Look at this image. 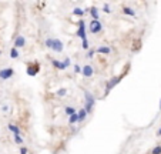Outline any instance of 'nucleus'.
Listing matches in <instances>:
<instances>
[{
	"label": "nucleus",
	"mask_w": 161,
	"mask_h": 154,
	"mask_svg": "<svg viewBox=\"0 0 161 154\" xmlns=\"http://www.w3.org/2000/svg\"><path fill=\"white\" fill-rule=\"evenodd\" d=\"M126 74H127V70H126V71H123L121 74H118V76H114V77H111L110 80L105 81V86H104V94H103V97H107V96L110 94V92H111L113 88L116 87V86L118 84V83H120L121 80H123Z\"/></svg>",
	"instance_id": "1"
},
{
	"label": "nucleus",
	"mask_w": 161,
	"mask_h": 154,
	"mask_svg": "<svg viewBox=\"0 0 161 154\" xmlns=\"http://www.w3.org/2000/svg\"><path fill=\"white\" fill-rule=\"evenodd\" d=\"M40 63L37 62V60H34V62H29L26 64V74L29 77H36L39 73H40Z\"/></svg>",
	"instance_id": "2"
},
{
	"label": "nucleus",
	"mask_w": 161,
	"mask_h": 154,
	"mask_svg": "<svg viewBox=\"0 0 161 154\" xmlns=\"http://www.w3.org/2000/svg\"><path fill=\"white\" fill-rule=\"evenodd\" d=\"M76 36L79 37L80 40L87 39V32H86V22L83 19L77 20V30H76Z\"/></svg>",
	"instance_id": "3"
},
{
	"label": "nucleus",
	"mask_w": 161,
	"mask_h": 154,
	"mask_svg": "<svg viewBox=\"0 0 161 154\" xmlns=\"http://www.w3.org/2000/svg\"><path fill=\"white\" fill-rule=\"evenodd\" d=\"M103 30V24H101L100 20H90V24H89V32L91 34H98Z\"/></svg>",
	"instance_id": "4"
},
{
	"label": "nucleus",
	"mask_w": 161,
	"mask_h": 154,
	"mask_svg": "<svg viewBox=\"0 0 161 154\" xmlns=\"http://www.w3.org/2000/svg\"><path fill=\"white\" fill-rule=\"evenodd\" d=\"M14 76V69L13 67H4L0 70V80H9Z\"/></svg>",
	"instance_id": "5"
},
{
	"label": "nucleus",
	"mask_w": 161,
	"mask_h": 154,
	"mask_svg": "<svg viewBox=\"0 0 161 154\" xmlns=\"http://www.w3.org/2000/svg\"><path fill=\"white\" fill-rule=\"evenodd\" d=\"M81 74H83V77H84V79H91V77H93V74H94L93 66H91V64H84V66H83Z\"/></svg>",
	"instance_id": "6"
},
{
	"label": "nucleus",
	"mask_w": 161,
	"mask_h": 154,
	"mask_svg": "<svg viewBox=\"0 0 161 154\" xmlns=\"http://www.w3.org/2000/svg\"><path fill=\"white\" fill-rule=\"evenodd\" d=\"M52 50L54 51V53H61V51L64 50V43L60 40V39H54V40H53Z\"/></svg>",
	"instance_id": "7"
},
{
	"label": "nucleus",
	"mask_w": 161,
	"mask_h": 154,
	"mask_svg": "<svg viewBox=\"0 0 161 154\" xmlns=\"http://www.w3.org/2000/svg\"><path fill=\"white\" fill-rule=\"evenodd\" d=\"M52 66H53V69L59 70V71H64V70L67 69V67L64 66L63 60H57V59H52Z\"/></svg>",
	"instance_id": "8"
},
{
	"label": "nucleus",
	"mask_w": 161,
	"mask_h": 154,
	"mask_svg": "<svg viewBox=\"0 0 161 154\" xmlns=\"http://www.w3.org/2000/svg\"><path fill=\"white\" fill-rule=\"evenodd\" d=\"M84 100H86V103L91 104V106H96V97H94V94L90 93L89 90H84Z\"/></svg>",
	"instance_id": "9"
},
{
	"label": "nucleus",
	"mask_w": 161,
	"mask_h": 154,
	"mask_svg": "<svg viewBox=\"0 0 161 154\" xmlns=\"http://www.w3.org/2000/svg\"><path fill=\"white\" fill-rule=\"evenodd\" d=\"M13 44H14V47L17 49H22L26 46V37L24 36H17L14 39V41H13Z\"/></svg>",
	"instance_id": "10"
},
{
	"label": "nucleus",
	"mask_w": 161,
	"mask_h": 154,
	"mask_svg": "<svg viewBox=\"0 0 161 154\" xmlns=\"http://www.w3.org/2000/svg\"><path fill=\"white\" fill-rule=\"evenodd\" d=\"M96 53H97V54L107 56V54H110V53H111V47H109V46H100V47L96 49Z\"/></svg>",
	"instance_id": "11"
},
{
	"label": "nucleus",
	"mask_w": 161,
	"mask_h": 154,
	"mask_svg": "<svg viewBox=\"0 0 161 154\" xmlns=\"http://www.w3.org/2000/svg\"><path fill=\"white\" fill-rule=\"evenodd\" d=\"M77 114H79V123H83V121L87 118V116H89V113L86 111V109L83 107V109H80V110H77Z\"/></svg>",
	"instance_id": "12"
},
{
	"label": "nucleus",
	"mask_w": 161,
	"mask_h": 154,
	"mask_svg": "<svg viewBox=\"0 0 161 154\" xmlns=\"http://www.w3.org/2000/svg\"><path fill=\"white\" fill-rule=\"evenodd\" d=\"M90 16L93 20H98L100 19V13H98V9L96 6H91L90 7Z\"/></svg>",
	"instance_id": "13"
},
{
	"label": "nucleus",
	"mask_w": 161,
	"mask_h": 154,
	"mask_svg": "<svg viewBox=\"0 0 161 154\" xmlns=\"http://www.w3.org/2000/svg\"><path fill=\"white\" fill-rule=\"evenodd\" d=\"M77 113V110H76L73 106H66L64 107V114L67 116V117H70V116H73V114Z\"/></svg>",
	"instance_id": "14"
},
{
	"label": "nucleus",
	"mask_w": 161,
	"mask_h": 154,
	"mask_svg": "<svg viewBox=\"0 0 161 154\" xmlns=\"http://www.w3.org/2000/svg\"><path fill=\"white\" fill-rule=\"evenodd\" d=\"M7 128H9V130H10L11 133H13V134H22V131H20V128L17 127V126H16V124H13V123H9V124H7Z\"/></svg>",
	"instance_id": "15"
},
{
	"label": "nucleus",
	"mask_w": 161,
	"mask_h": 154,
	"mask_svg": "<svg viewBox=\"0 0 161 154\" xmlns=\"http://www.w3.org/2000/svg\"><path fill=\"white\" fill-rule=\"evenodd\" d=\"M123 13L126 16H131V17H135V11L133 10L131 7H128V6H124L123 7Z\"/></svg>",
	"instance_id": "16"
},
{
	"label": "nucleus",
	"mask_w": 161,
	"mask_h": 154,
	"mask_svg": "<svg viewBox=\"0 0 161 154\" xmlns=\"http://www.w3.org/2000/svg\"><path fill=\"white\" fill-rule=\"evenodd\" d=\"M84 13H86V10H83L81 7H74L73 9V16H77V17H80V19L84 16Z\"/></svg>",
	"instance_id": "17"
},
{
	"label": "nucleus",
	"mask_w": 161,
	"mask_h": 154,
	"mask_svg": "<svg viewBox=\"0 0 161 154\" xmlns=\"http://www.w3.org/2000/svg\"><path fill=\"white\" fill-rule=\"evenodd\" d=\"M77 123H79V114L77 113L68 117V126H74V124H77Z\"/></svg>",
	"instance_id": "18"
},
{
	"label": "nucleus",
	"mask_w": 161,
	"mask_h": 154,
	"mask_svg": "<svg viewBox=\"0 0 161 154\" xmlns=\"http://www.w3.org/2000/svg\"><path fill=\"white\" fill-rule=\"evenodd\" d=\"M19 49L17 47H14V46H13V47L10 49V59H19Z\"/></svg>",
	"instance_id": "19"
},
{
	"label": "nucleus",
	"mask_w": 161,
	"mask_h": 154,
	"mask_svg": "<svg viewBox=\"0 0 161 154\" xmlns=\"http://www.w3.org/2000/svg\"><path fill=\"white\" fill-rule=\"evenodd\" d=\"M56 96L57 97H66V96H67V88H64V87L59 88L56 92Z\"/></svg>",
	"instance_id": "20"
},
{
	"label": "nucleus",
	"mask_w": 161,
	"mask_h": 154,
	"mask_svg": "<svg viewBox=\"0 0 161 154\" xmlns=\"http://www.w3.org/2000/svg\"><path fill=\"white\" fill-rule=\"evenodd\" d=\"M53 40H54V39H52V37H47L44 40V46L47 49H50V50H52V47H53Z\"/></svg>",
	"instance_id": "21"
},
{
	"label": "nucleus",
	"mask_w": 161,
	"mask_h": 154,
	"mask_svg": "<svg viewBox=\"0 0 161 154\" xmlns=\"http://www.w3.org/2000/svg\"><path fill=\"white\" fill-rule=\"evenodd\" d=\"M13 139H14L16 144H23V137L22 134H13Z\"/></svg>",
	"instance_id": "22"
},
{
	"label": "nucleus",
	"mask_w": 161,
	"mask_h": 154,
	"mask_svg": "<svg viewBox=\"0 0 161 154\" xmlns=\"http://www.w3.org/2000/svg\"><path fill=\"white\" fill-rule=\"evenodd\" d=\"M73 71H74V74H80L83 71V67L80 64H73Z\"/></svg>",
	"instance_id": "23"
},
{
	"label": "nucleus",
	"mask_w": 161,
	"mask_h": 154,
	"mask_svg": "<svg viewBox=\"0 0 161 154\" xmlns=\"http://www.w3.org/2000/svg\"><path fill=\"white\" fill-rule=\"evenodd\" d=\"M94 54H96V49H90V50H87L86 57H87V59H93Z\"/></svg>",
	"instance_id": "24"
},
{
	"label": "nucleus",
	"mask_w": 161,
	"mask_h": 154,
	"mask_svg": "<svg viewBox=\"0 0 161 154\" xmlns=\"http://www.w3.org/2000/svg\"><path fill=\"white\" fill-rule=\"evenodd\" d=\"M81 47L84 49V50H90V43H89V40H87V39L81 40Z\"/></svg>",
	"instance_id": "25"
},
{
	"label": "nucleus",
	"mask_w": 161,
	"mask_h": 154,
	"mask_svg": "<svg viewBox=\"0 0 161 154\" xmlns=\"http://www.w3.org/2000/svg\"><path fill=\"white\" fill-rule=\"evenodd\" d=\"M84 109H86V111L89 114H91L94 110V106H91V104H89V103H84Z\"/></svg>",
	"instance_id": "26"
},
{
	"label": "nucleus",
	"mask_w": 161,
	"mask_h": 154,
	"mask_svg": "<svg viewBox=\"0 0 161 154\" xmlns=\"http://www.w3.org/2000/svg\"><path fill=\"white\" fill-rule=\"evenodd\" d=\"M150 154H161V144H157V146H155L153 150H151Z\"/></svg>",
	"instance_id": "27"
},
{
	"label": "nucleus",
	"mask_w": 161,
	"mask_h": 154,
	"mask_svg": "<svg viewBox=\"0 0 161 154\" xmlns=\"http://www.w3.org/2000/svg\"><path fill=\"white\" fill-rule=\"evenodd\" d=\"M63 63H64V66L67 67V69H68V67H71V66H73V64H71V60H70V57H64Z\"/></svg>",
	"instance_id": "28"
},
{
	"label": "nucleus",
	"mask_w": 161,
	"mask_h": 154,
	"mask_svg": "<svg viewBox=\"0 0 161 154\" xmlns=\"http://www.w3.org/2000/svg\"><path fill=\"white\" fill-rule=\"evenodd\" d=\"M103 11H104V13H107V15H110V13H111V9H110L109 4H104V6H103Z\"/></svg>",
	"instance_id": "29"
},
{
	"label": "nucleus",
	"mask_w": 161,
	"mask_h": 154,
	"mask_svg": "<svg viewBox=\"0 0 161 154\" xmlns=\"http://www.w3.org/2000/svg\"><path fill=\"white\" fill-rule=\"evenodd\" d=\"M27 153H29V150H27L26 146H22V147H20V154H27Z\"/></svg>",
	"instance_id": "30"
},
{
	"label": "nucleus",
	"mask_w": 161,
	"mask_h": 154,
	"mask_svg": "<svg viewBox=\"0 0 161 154\" xmlns=\"http://www.w3.org/2000/svg\"><path fill=\"white\" fill-rule=\"evenodd\" d=\"M2 110H3L4 113H6V111H9V106H3V107H2Z\"/></svg>",
	"instance_id": "31"
},
{
	"label": "nucleus",
	"mask_w": 161,
	"mask_h": 154,
	"mask_svg": "<svg viewBox=\"0 0 161 154\" xmlns=\"http://www.w3.org/2000/svg\"><path fill=\"white\" fill-rule=\"evenodd\" d=\"M155 134H157L158 137H161V127H160V128H158V130H157V133H155Z\"/></svg>",
	"instance_id": "32"
},
{
	"label": "nucleus",
	"mask_w": 161,
	"mask_h": 154,
	"mask_svg": "<svg viewBox=\"0 0 161 154\" xmlns=\"http://www.w3.org/2000/svg\"><path fill=\"white\" fill-rule=\"evenodd\" d=\"M158 107H160V111H161V99H160V104H158Z\"/></svg>",
	"instance_id": "33"
},
{
	"label": "nucleus",
	"mask_w": 161,
	"mask_h": 154,
	"mask_svg": "<svg viewBox=\"0 0 161 154\" xmlns=\"http://www.w3.org/2000/svg\"><path fill=\"white\" fill-rule=\"evenodd\" d=\"M0 56H2V50H0Z\"/></svg>",
	"instance_id": "34"
}]
</instances>
